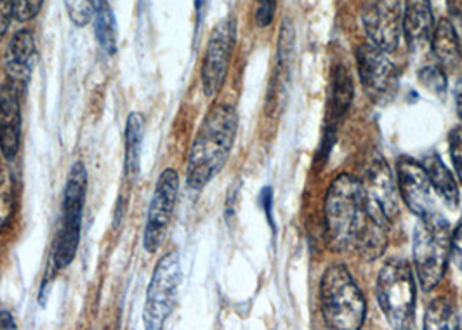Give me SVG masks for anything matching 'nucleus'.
<instances>
[{
    "instance_id": "f257e3e1",
    "label": "nucleus",
    "mask_w": 462,
    "mask_h": 330,
    "mask_svg": "<svg viewBox=\"0 0 462 330\" xmlns=\"http://www.w3.org/2000/svg\"><path fill=\"white\" fill-rule=\"evenodd\" d=\"M324 215L325 238L334 252L355 251L365 261L384 254L392 221L367 197L362 179L337 176L327 191Z\"/></svg>"
},
{
    "instance_id": "f03ea898",
    "label": "nucleus",
    "mask_w": 462,
    "mask_h": 330,
    "mask_svg": "<svg viewBox=\"0 0 462 330\" xmlns=\"http://www.w3.org/2000/svg\"><path fill=\"white\" fill-rule=\"evenodd\" d=\"M238 115L231 105H216L208 114L191 144L186 183L193 189H202L223 170L228 162L236 136Z\"/></svg>"
},
{
    "instance_id": "7ed1b4c3",
    "label": "nucleus",
    "mask_w": 462,
    "mask_h": 330,
    "mask_svg": "<svg viewBox=\"0 0 462 330\" xmlns=\"http://www.w3.org/2000/svg\"><path fill=\"white\" fill-rule=\"evenodd\" d=\"M325 324L330 329L358 330L367 316V303L345 264H332L320 283Z\"/></svg>"
},
{
    "instance_id": "20e7f679",
    "label": "nucleus",
    "mask_w": 462,
    "mask_h": 330,
    "mask_svg": "<svg viewBox=\"0 0 462 330\" xmlns=\"http://www.w3.org/2000/svg\"><path fill=\"white\" fill-rule=\"evenodd\" d=\"M450 226L439 213L419 217L414 230V262L417 277L426 292L443 279L450 256Z\"/></svg>"
},
{
    "instance_id": "39448f33",
    "label": "nucleus",
    "mask_w": 462,
    "mask_h": 330,
    "mask_svg": "<svg viewBox=\"0 0 462 330\" xmlns=\"http://www.w3.org/2000/svg\"><path fill=\"white\" fill-rule=\"evenodd\" d=\"M416 280L407 261L386 262L377 277V301L394 329H409L416 315Z\"/></svg>"
},
{
    "instance_id": "423d86ee",
    "label": "nucleus",
    "mask_w": 462,
    "mask_h": 330,
    "mask_svg": "<svg viewBox=\"0 0 462 330\" xmlns=\"http://www.w3.org/2000/svg\"><path fill=\"white\" fill-rule=\"evenodd\" d=\"M86 193H88V170H86V165L77 162L69 169L60 232H58L54 252H52V262L56 270L67 268L71 264V261L75 260V254L80 243Z\"/></svg>"
},
{
    "instance_id": "0eeeda50",
    "label": "nucleus",
    "mask_w": 462,
    "mask_h": 330,
    "mask_svg": "<svg viewBox=\"0 0 462 330\" xmlns=\"http://www.w3.org/2000/svg\"><path fill=\"white\" fill-rule=\"evenodd\" d=\"M181 283V260L178 252H169L157 262L152 282L148 285L143 307V322L148 330H161L171 316L178 289Z\"/></svg>"
},
{
    "instance_id": "6e6552de",
    "label": "nucleus",
    "mask_w": 462,
    "mask_h": 330,
    "mask_svg": "<svg viewBox=\"0 0 462 330\" xmlns=\"http://www.w3.org/2000/svg\"><path fill=\"white\" fill-rule=\"evenodd\" d=\"M236 42V22L225 18L214 26L208 39L204 63H202V87L204 95L214 97L223 89L230 70L231 56Z\"/></svg>"
},
{
    "instance_id": "1a4fd4ad",
    "label": "nucleus",
    "mask_w": 462,
    "mask_h": 330,
    "mask_svg": "<svg viewBox=\"0 0 462 330\" xmlns=\"http://www.w3.org/2000/svg\"><path fill=\"white\" fill-rule=\"evenodd\" d=\"M358 73L364 91L375 105H386L398 91V70L383 49L362 44L356 49Z\"/></svg>"
},
{
    "instance_id": "9d476101",
    "label": "nucleus",
    "mask_w": 462,
    "mask_h": 330,
    "mask_svg": "<svg viewBox=\"0 0 462 330\" xmlns=\"http://www.w3.org/2000/svg\"><path fill=\"white\" fill-rule=\"evenodd\" d=\"M180 193V174L174 169H165L153 191L150 209L146 215V226L143 245L148 252H157L162 245L163 236L171 225Z\"/></svg>"
},
{
    "instance_id": "9b49d317",
    "label": "nucleus",
    "mask_w": 462,
    "mask_h": 330,
    "mask_svg": "<svg viewBox=\"0 0 462 330\" xmlns=\"http://www.w3.org/2000/svg\"><path fill=\"white\" fill-rule=\"evenodd\" d=\"M364 26L375 48L393 52L400 44L403 2L402 0H372L364 11Z\"/></svg>"
},
{
    "instance_id": "f8f14e48",
    "label": "nucleus",
    "mask_w": 462,
    "mask_h": 330,
    "mask_svg": "<svg viewBox=\"0 0 462 330\" xmlns=\"http://www.w3.org/2000/svg\"><path fill=\"white\" fill-rule=\"evenodd\" d=\"M396 172H398V191L412 213L419 217L439 213L433 187L430 183V178L422 164L403 157L398 160Z\"/></svg>"
},
{
    "instance_id": "ddd939ff",
    "label": "nucleus",
    "mask_w": 462,
    "mask_h": 330,
    "mask_svg": "<svg viewBox=\"0 0 462 330\" xmlns=\"http://www.w3.org/2000/svg\"><path fill=\"white\" fill-rule=\"evenodd\" d=\"M37 60V46L33 33L30 30H18L13 39L9 41V46L5 50V73H7V82L13 86L20 95L23 96L32 71L35 67Z\"/></svg>"
},
{
    "instance_id": "4468645a",
    "label": "nucleus",
    "mask_w": 462,
    "mask_h": 330,
    "mask_svg": "<svg viewBox=\"0 0 462 330\" xmlns=\"http://www.w3.org/2000/svg\"><path fill=\"white\" fill-rule=\"evenodd\" d=\"M364 189L372 202H375L393 223L398 217V183L386 160L379 155L370 162L362 179Z\"/></svg>"
},
{
    "instance_id": "2eb2a0df",
    "label": "nucleus",
    "mask_w": 462,
    "mask_h": 330,
    "mask_svg": "<svg viewBox=\"0 0 462 330\" xmlns=\"http://www.w3.org/2000/svg\"><path fill=\"white\" fill-rule=\"evenodd\" d=\"M22 95L9 84L0 89V153L13 160L22 146Z\"/></svg>"
},
{
    "instance_id": "dca6fc26",
    "label": "nucleus",
    "mask_w": 462,
    "mask_h": 330,
    "mask_svg": "<svg viewBox=\"0 0 462 330\" xmlns=\"http://www.w3.org/2000/svg\"><path fill=\"white\" fill-rule=\"evenodd\" d=\"M435 30V18L430 0H405L402 33L412 52H422L430 46Z\"/></svg>"
},
{
    "instance_id": "f3484780",
    "label": "nucleus",
    "mask_w": 462,
    "mask_h": 330,
    "mask_svg": "<svg viewBox=\"0 0 462 330\" xmlns=\"http://www.w3.org/2000/svg\"><path fill=\"white\" fill-rule=\"evenodd\" d=\"M431 50L443 70L456 69L462 60L461 41L448 20H439L431 37Z\"/></svg>"
},
{
    "instance_id": "a211bd4d",
    "label": "nucleus",
    "mask_w": 462,
    "mask_h": 330,
    "mask_svg": "<svg viewBox=\"0 0 462 330\" xmlns=\"http://www.w3.org/2000/svg\"><path fill=\"white\" fill-rule=\"evenodd\" d=\"M422 167L430 178L431 187L439 193V197H441V200L450 209H457L459 202H461L459 188H457V183H456L452 172L447 169V165L443 164V160L437 153H433L422 160Z\"/></svg>"
},
{
    "instance_id": "6ab92c4d",
    "label": "nucleus",
    "mask_w": 462,
    "mask_h": 330,
    "mask_svg": "<svg viewBox=\"0 0 462 330\" xmlns=\"http://www.w3.org/2000/svg\"><path fill=\"white\" fill-rule=\"evenodd\" d=\"M143 138H144V117L138 112H133L127 118V127H125V159H124L125 174L129 179L136 178L139 174Z\"/></svg>"
},
{
    "instance_id": "aec40b11",
    "label": "nucleus",
    "mask_w": 462,
    "mask_h": 330,
    "mask_svg": "<svg viewBox=\"0 0 462 330\" xmlns=\"http://www.w3.org/2000/svg\"><path fill=\"white\" fill-rule=\"evenodd\" d=\"M94 28H96V39H97L99 46L105 49L108 54H116V16H114V11H112L108 0H96Z\"/></svg>"
},
{
    "instance_id": "412c9836",
    "label": "nucleus",
    "mask_w": 462,
    "mask_h": 330,
    "mask_svg": "<svg viewBox=\"0 0 462 330\" xmlns=\"http://www.w3.org/2000/svg\"><path fill=\"white\" fill-rule=\"evenodd\" d=\"M459 327H461V322H459L457 309L447 298H439L430 303L424 315V329L457 330Z\"/></svg>"
},
{
    "instance_id": "4be33fe9",
    "label": "nucleus",
    "mask_w": 462,
    "mask_h": 330,
    "mask_svg": "<svg viewBox=\"0 0 462 330\" xmlns=\"http://www.w3.org/2000/svg\"><path fill=\"white\" fill-rule=\"evenodd\" d=\"M14 215V181L7 167L0 162V234H4Z\"/></svg>"
},
{
    "instance_id": "5701e85b",
    "label": "nucleus",
    "mask_w": 462,
    "mask_h": 330,
    "mask_svg": "<svg viewBox=\"0 0 462 330\" xmlns=\"http://www.w3.org/2000/svg\"><path fill=\"white\" fill-rule=\"evenodd\" d=\"M69 18L75 26L91 23L96 9V0H63Z\"/></svg>"
},
{
    "instance_id": "b1692460",
    "label": "nucleus",
    "mask_w": 462,
    "mask_h": 330,
    "mask_svg": "<svg viewBox=\"0 0 462 330\" xmlns=\"http://www.w3.org/2000/svg\"><path fill=\"white\" fill-rule=\"evenodd\" d=\"M419 80L435 95L443 96L447 91V75L441 67H426L419 70Z\"/></svg>"
},
{
    "instance_id": "393cba45",
    "label": "nucleus",
    "mask_w": 462,
    "mask_h": 330,
    "mask_svg": "<svg viewBox=\"0 0 462 330\" xmlns=\"http://www.w3.org/2000/svg\"><path fill=\"white\" fill-rule=\"evenodd\" d=\"M42 4H44V0H13L14 18L18 22L33 20L41 13Z\"/></svg>"
},
{
    "instance_id": "a878e982",
    "label": "nucleus",
    "mask_w": 462,
    "mask_h": 330,
    "mask_svg": "<svg viewBox=\"0 0 462 330\" xmlns=\"http://www.w3.org/2000/svg\"><path fill=\"white\" fill-rule=\"evenodd\" d=\"M277 9V0H255V23L261 28L272 24Z\"/></svg>"
},
{
    "instance_id": "bb28decb",
    "label": "nucleus",
    "mask_w": 462,
    "mask_h": 330,
    "mask_svg": "<svg viewBox=\"0 0 462 330\" xmlns=\"http://www.w3.org/2000/svg\"><path fill=\"white\" fill-rule=\"evenodd\" d=\"M450 157L462 183V127L450 133Z\"/></svg>"
},
{
    "instance_id": "cd10ccee",
    "label": "nucleus",
    "mask_w": 462,
    "mask_h": 330,
    "mask_svg": "<svg viewBox=\"0 0 462 330\" xmlns=\"http://www.w3.org/2000/svg\"><path fill=\"white\" fill-rule=\"evenodd\" d=\"M14 16L13 0H0V42L4 41Z\"/></svg>"
},
{
    "instance_id": "c85d7f7f",
    "label": "nucleus",
    "mask_w": 462,
    "mask_h": 330,
    "mask_svg": "<svg viewBox=\"0 0 462 330\" xmlns=\"http://www.w3.org/2000/svg\"><path fill=\"white\" fill-rule=\"evenodd\" d=\"M450 254L452 260L456 261V264L462 270V223L450 236Z\"/></svg>"
},
{
    "instance_id": "c756f323",
    "label": "nucleus",
    "mask_w": 462,
    "mask_h": 330,
    "mask_svg": "<svg viewBox=\"0 0 462 330\" xmlns=\"http://www.w3.org/2000/svg\"><path fill=\"white\" fill-rule=\"evenodd\" d=\"M16 329L14 316L9 311H0V330Z\"/></svg>"
},
{
    "instance_id": "7c9ffc66",
    "label": "nucleus",
    "mask_w": 462,
    "mask_h": 330,
    "mask_svg": "<svg viewBox=\"0 0 462 330\" xmlns=\"http://www.w3.org/2000/svg\"><path fill=\"white\" fill-rule=\"evenodd\" d=\"M454 97H456V106H457V114L462 118V78L457 82L456 89H454Z\"/></svg>"
}]
</instances>
